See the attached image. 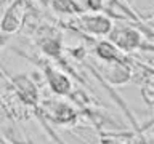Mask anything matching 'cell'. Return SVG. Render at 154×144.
Here are the masks:
<instances>
[{"label": "cell", "instance_id": "cell-1", "mask_svg": "<svg viewBox=\"0 0 154 144\" xmlns=\"http://www.w3.org/2000/svg\"><path fill=\"white\" fill-rule=\"evenodd\" d=\"M72 26L79 29L80 32L87 34L91 37H103L109 35V32L112 31V19L108 14H103L100 11L93 13H77L75 19L72 21Z\"/></svg>", "mask_w": 154, "mask_h": 144}, {"label": "cell", "instance_id": "cell-2", "mask_svg": "<svg viewBox=\"0 0 154 144\" xmlns=\"http://www.w3.org/2000/svg\"><path fill=\"white\" fill-rule=\"evenodd\" d=\"M109 40L124 53L140 50L143 46V35L132 26H117L109 32Z\"/></svg>", "mask_w": 154, "mask_h": 144}, {"label": "cell", "instance_id": "cell-3", "mask_svg": "<svg viewBox=\"0 0 154 144\" xmlns=\"http://www.w3.org/2000/svg\"><path fill=\"white\" fill-rule=\"evenodd\" d=\"M27 14V5L24 0H16L5 10L3 16L0 18V32L5 35L16 34L23 27L24 19Z\"/></svg>", "mask_w": 154, "mask_h": 144}, {"label": "cell", "instance_id": "cell-4", "mask_svg": "<svg viewBox=\"0 0 154 144\" xmlns=\"http://www.w3.org/2000/svg\"><path fill=\"white\" fill-rule=\"evenodd\" d=\"M101 74L108 82L114 85H124L132 79V67L125 61H103Z\"/></svg>", "mask_w": 154, "mask_h": 144}, {"label": "cell", "instance_id": "cell-5", "mask_svg": "<svg viewBox=\"0 0 154 144\" xmlns=\"http://www.w3.org/2000/svg\"><path fill=\"white\" fill-rule=\"evenodd\" d=\"M45 77H47V82L50 85V88L56 94H69L71 93L72 82L69 80V77L64 72L58 70L51 66H47L45 67Z\"/></svg>", "mask_w": 154, "mask_h": 144}, {"label": "cell", "instance_id": "cell-6", "mask_svg": "<svg viewBox=\"0 0 154 144\" xmlns=\"http://www.w3.org/2000/svg\"><path fill=\"white\" fill-rule=\"evenodd\" d=\"M43 112H45L50 118H53L55 122H69L75 117L74 110H72L67 104L61 103V101H45V104H43Z\"/></svg>", "mask_w": 154, "mask_h": 144}, {"label": "cell", "instance_id": "cell-7", "mask_svg": "<svg viewBox=\"0 0 154 144\" xmlns=\"http://www.w3.org/2000/svg\"><path fill=\"white\" fill-rule=\"evenodd\" d=\"M11 83L14 85L18 94L21 96L23 101H26L27 104H35L38 99V91L37 86L34 85V82L29 79L27 75H16L11 80Z\"/></svg>", "mask_w": 154, "mask_h": 144}, {"label": "cell", "instance_id": "cell-8", "mask_svg": "<svg viewBox=\"0 0 154 144\" xmlns=\"http://www.w3.org/2000/svg\"><path fill=\"white\" fill-rule=\"evenodd\" d=\"M95 55L101 61H125L124 51H120L111 40H101L96 43Z\"/></svg>", "mask_w": 154, "mask_h": 144}, {"label": "cell", "instance_id": "cell-9", "mask_svg": "<svg viewBox=\"0 0 154 144\" xmlns=\"http://www.w3.org/2000/svg\"><path fill=\"white\" fill-rule=\"evenodd\" d=\"M38 48L43 55L50 56V58H58L63 51V43L60 40V35H42L40 42H38Z\"/></svg>", "mask_w": 154, "mask_h": 144}, {"label": "cell", "instance_id": "cell-10", "mask_svg": "<svg viewBox=\"0 0 154 144\" xmlns=\"http://www.w3.org/2000/svg\"><path fill=\"white\" fill-rule=\"evenodd\" d=\"M53 10L58 13H64V14H77L80 13V10L75 7V3L72 0H53Z\"/></svg>", "mask_w": 154, "mask_h": 144}, {"label": "cell", "instance_id": "cell-11", "mask_svg": "<svg viewBox=\"0 0 154 144\" xmlns=\"http://www.w3.org/2000/svg\"><path fill=\"white\" fill-rule=\"evenodd\" d=\"M143 98L149 104H154V85H146L143 88Z\"/></svg>", "mask_w": 154, "mask_h": 144}, {"label": "cell", "instance_id": "cell-12", "mask_svg": "<svg viewBox=\"0 0 154 144\" xmlns=\"http://www.w3.org/2000/svg\"><path fill=\"white\" fill-rule=\"evenodd\" d=\"M103 7V0H87V10L90 11H101Z\"/></svg>", "mask_w": 154, "mask_h": 144}]
</instances>
